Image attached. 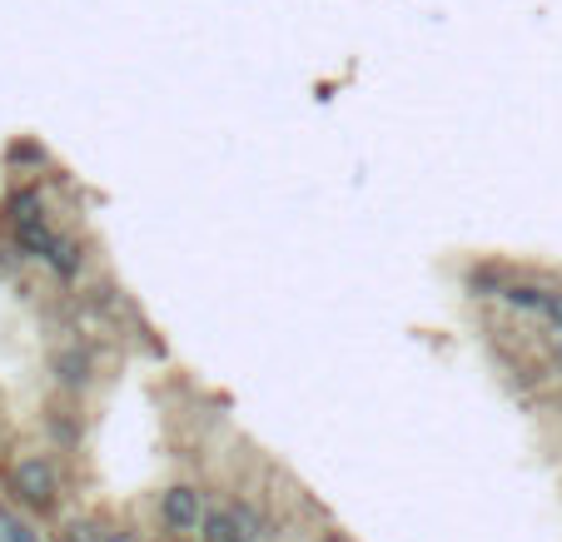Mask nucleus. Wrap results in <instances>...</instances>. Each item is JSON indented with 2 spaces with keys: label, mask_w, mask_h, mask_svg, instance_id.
Wrapping results in <instances>:
<instances>
[{
  "label": "nucleus",
  "mask_w": 562,
  "mask_h": 542,
  "mask_svg": "<svg viewBox=\"0 0 562 542\" xmlns=\"http://www.w3.org/2000/svg\"><path fill=\"white\" fill-rule=\"evenodd\" d=\"M11 488H15V498L31 503V508H50L55 503V468L41 453L21 458V463L11 468Z\"/></svg>",
  "instance_id": "nucleus-1"
},
{
  "label": "nucleus",
  "mask_w": 562,
  "mask_h": 542,
  "mask_svg": "<svg viewBox=\"0 0 562 542\" xmlns=\"http://www.w3.org/2000/svg\"><path fill=\"white\" fill-rule=\"evenodd\" d=\"M159 518L170 532H194L204 522V508H200V493L194 488H170L165 503H159Z\"/></svg>",
  "instance_id": "nucleus-2"
},
{
  "label": "nucleus",
  "mask_w": 562,
  "mask_h": 542,
  "mask_svg": "<svg viewBox=\"0 0 562 542\" xmlns=\"http://www.w3.org/2000/svg\"><path fill=\"white\" fill-rule=\"evenodd\" d=\"M204 542H249L245 522L234 518V508H220L204 518Z\"/></svg>",
  "instance_id": "nucleus-3"
},
{
  "label": "nucleus",
  "mask_w": 562,
  "mask_h": 542,
  "mask_svg": "<svg viewBox=\"0 0 562 542\" xmlns=\"http://www.w3.org/2000/svg\"><path fill=\"white\" fill-rule=\"evenodd\" d=\"M15 239H21V249H25V255H41V259H45V249L55 245V235H50V229H45L41 219H35V214H31V219H21V224H15Z\"/></svg>",
  "instance_id": "nucleus-4"
},
{
  "label": "nucleus",
  "mask_w": 562,
  "mask_h": 542,
  "mask_svg": "<svg viewBox=\"0 0 562 542\" xmlns=\"http://www.w3.org/2000/svg\"><path fill=\"white\" fill-rule=\"evenodd\" d=\"M45 264H50L60 279H75V274H80V259H75V245H65V239H55V245L45 249Z\"/></svg>",
  "instance_id": "nucleus-5"
},
{
  "label": "nucleus",
  "mask_w": 562,
  "mask_h": 542,
  "mask_svg": "<svg viewBox=\"0 0 562 542\" xmlns=\"http://www.w3.org/2000/svg\"><path fill=\"white\" fill-rule=\"evenodd\" d=\"M55 369H60V383H70V388L90 379V359H86V353H75V349L60 353V359H55Z\"/></svg>",
  "instance_id": "nucleus-6"
},
{
  "label": "nucleus",
  "mask_w": 562,
  "mask_h": 542,
  "mask_svg": "<svg viewBox=\"0 0 562 542\" xmlns=\"http://www.w3.org/2000/svg\"><path fill=\"white\" fill-rule=\"evenodd\" d=\"M542 294H548V289H532V284H503V298H508L513 308H532V314L542 308Z\"/></svg>",
  "instance_id": "nucleus-7"
},
{
  "label": "nucleus",
  "mask_w": 562,
  "mask_h": 542,
  "mask_svg": "<svg viewBox=\"0 0 562 542\" xmlns=\"http://www.w3.org/2000/svg\"><path fill=\"white\" fill-rule=\"evenodd\" d=\"M35 204H41V194H35V190H21V194H15V200H11V219H15V224H21V219H31V214H35Z\"/></svg>",
  "instance_id": "nucleus-8"
},
{
  "label": "nucleus",
  "mask_w": 562,
  "mask_h": 542,
  "mask_svg": "<svg viewBox=\"0 0 562 542\" xmlns=\"http://www.w3.org/2000/svg\"><path fill=\"white\" fill-rule=\"evenodd\" d=\"M538 314L562 334V294H542V308H538Z\"/></svg>",
  "instance_id": "nucleus-9"
},
{
  "label": "nucleus",
  "mask_w": 562,
  "mask_h": 542,
  "mask_svg": "<svg viewBox=\"0 0 562 542\" xmlns=\"http://www.w3.org/2000/svg\"><path fill=\"white\" fill-rule=\"evenodd\" d=\"M11 160H15V165H45V149H41V145H15Z\"/></svg>",
  "instance_id": "nucleus-10"
},
{
  "label": "nucleus",
  "mask_w": 562,
  "mask_h": 542,
  "mask_svg": "<svg viewBox=\"0 0 562 542\" xmlns=\"http://www.w3.org/2000/svg\"><path fill=\"white\" fill-rule=\"evenodd\" d=\"M5 542H35V538L21 528V522H5Z\"/></svg>",
  "instance_id": "nucleus-11"
},
{
  "label": "nucleus",
  "mask_w": 562,
  "mask_h": 542,
  "mask_svg": "<svg viewBox=\"0 0 562 542\" xmlns=\"http://www.w3.org/2000/svg\"><path fill=\"white\" fill-rule=\"evenodd\" d=\"M100 542H135V538H130V532H105Z\"/></svg>",
  "instance_id": "nucleus-12"
},
{
  "label": "nucleus",
  "mask_w": 562,
  "mask_h": 542,
  "mask_svg": "<svg viewBox=\"0 0 562 542\" xmlns=\"http://www.w3.org/2000/svg\"><path fill=\"white\" fill-rule=\"evenodd\" d=\"M552 359H558V369H562V339H558V353H552Z\"/></svg>",
  "instance_id": "nucleus-13"
}]
</instances>
